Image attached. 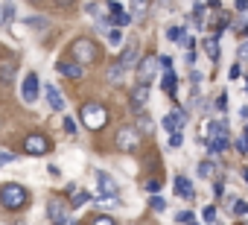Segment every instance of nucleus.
Returning <instances> with one entry per match:
<instances>
[{
    "label": "nucleus",
    "instance_id": "obj_35",
    "mask_svg": "<svg viewBox=\"0 0 248 225\" xmlns=\"http://www.w3.org/2000/svg\"><path fill=\"white\" fill-rule=\"evenodd\" d=\"M228 76H231V79H239V76H242V64H239V62H236V64H231Z\"/></svg>",
    "mask_w": 248,
    "mask_h": 225
},
{
    "label": "nucleus",
    "instance_id": "obj_41",
    "mask_svg": "<svg viewBox=\"0 0 248 225\" xmlns=\"http://www.w3.org/2000/svg\"><path fill=\"white\" fill-rule=\"evenodd\" d=\"M44 21H47V18H30V27H38V30H44V27H47Z\"/></svg>",
    "mask_w": 248,
    "mask_h": 225
},
{
    "label": "nucleus",
    "instance_id": "obj_30",
    "mask_svg": "<svg viewBox=\"0 0 248 225\" xmlns=\"http://www.w3.org/2000/svg\"><path fill=\"white\" fill-rule=\"evenodd\" d=\"M152 210H155V213H164V210H167V202H164L161 196H152Z\"/></svg>",
    "mask_w": 248,
    "mask_h": 225
},
{
    "label": "nucleus",
    "instance_id": "obj_42",
    "mask_svg": "<svg viewBox=\"0 0 248 225\" xmlns=\"http://www.w3.org/2000/svg\"><path fill=\"white\" fill-rule=\"evenodd\" d=\"M190 82L199 88V85H202V73H199V70H193V73H190Z\"/></svg>",
    "mask_w": 248,
    "mask_h": 225
},
{
    "label": "nucleus",
    "instance_id": "obj_39",
    "mask_svg": "<svg viewBox=\"0 0 248 225\" xmlns=\"http://www.w3.org/2000/svg\"><path fill=\"white\" fill-rule=\"evenodd\" d=\"M158 64H161L164 70H172V59H170V56H161V59H158Z\"/></svg>",
    "mask_w": 248,
    "mask_h": 225
},
{
    "label": "nucleus",
    "instance_id": "obj_26",
    "mask_svg": "<svg viewBox=\"0 0 248 225\" xmlns=\"http://www.w3.org/2000/svg\"><path fill=\"white\" fill-rule=\"evenodd\" d=\"M108 79H111V82H120V79H123V67H120V62H114V64L108 67Z\"/></svg>",
    "mask_w": 248,
    "mask_h": 225
},
{
    "label": "nucleus",
    "instance_id": "obj_36",
    "mask_svg": "<svg viewBox=\"0 0 248 225\" xmlns=\"http://www.w3.org/2000/svg\"><path fill=\"white\" fill-rule=\"evenodd\" d=\"M9 161H15V152H0V170H3Z\"/></svg>",
    "mask_w": 248,
    "mask_h": 225
},
{
    "label": "nucleus",
    "instance_id": "obj_23",
    "mask_svg": "<svg viewBox=\"0 0 248 225\" xmlns=\"http://www.w3.org/2000/svg\"><path fill=\"white\" fill-rule=\"evenodd\" d=\"M213 170H216V161H202L199 164V178H210Z\"/></svg>",
    "mask_w": 248,
    "mask_h": 225
},
{
    "label": "nucleus",
    "instance_id": "obj_51",
    "mask_svg": "<svg viewBox=\"0 0 248 225\" xmlns=\"http://www.w3.org/2000/svg\"><path fill=\"white\" fill-rule=\"evenodd\" d=\"M18 225H21V222H18Z\"/></svg>",
    "mask_w": 248,
    "mask_h": 225
},
{
    "label": "nucleus",
    "instance_id": "obj_13",
    "mask_svg": "<svg viewBox=\"0 0 248 225\" xmlns=\"http://www.w3.org/2000/svg\"><path fill=\"white\" fill-rule=\"evenodd\" d=\"M96 181H99V196L102 199H117V181L108 173H96Z\"/></svg>",
    "mask_w": 248,
    "mask_h": 225
},
{
    "label": "nucleus",
    "instance_id": "obj_48",
    "mask_svg": "<svg viewBox=\"0 0 248 225\" xmlns=\"http://www.w3.org/2000/svg\"><path fill=\"white\" fill-rule=\"evenodd\" d=\"M242 135H245V138H248V126H245V132H242Z\"/></svg>",
    "mask_w": 248,
    "mask_h": 225
},
{
    "label": "nucleus",
    "instance_id": "obj_8",
    "mask_svg": "<svg viewBox=\"0 0 248 225\" xmlns=\"http://www.w3.org/2000/svg\"><path fill=\"white\" fill-rule=\"evenodd\" d=\"M47 216L53 225H67V205L59 202V199H50L47 202Z\"/></svg>",
    "mask_w": 248,
    "mask_h": 225
},
{
    "label": "nucleus",
    "instance_id": "obj_9",
    "mask_svg": "<svg viewBox=\"0 0 248 225\" xmlns=\"http://www.w3.org/2000/svg\"><path fill=\"white\" fill-rule=\"evenodd\" d=\"M108 12H111V18H108V21H111L114 27H129V24L135 21V18H132V12H126L120 3H114V0H108Z\"/></svg>",
    "mask_w": 248,
    "mask_h": 225
},
{
    "label": "nucleus",
    "instance_id": "obj_28",
    "mask_svg": "<svg viewBox=\"0 0 248 225\" xmlns=\"http://www.w3.org/2000/svg\"><path fill=\"white\" fill-rule=\"evenodd\" d=\"M108 41H111V47H120L123 44V32L120 30H108Z\"/></svg>",
    "mask_w": 248,
    "mask_h": 225
},
{
    "label": "nucleus",
    "instance_id": "obj_40",
    "mask_svg": "<svg viewBox=\"0 0 248 225\" xmlns=\"http://www.w3.org/2000/svg\"><path fill=\"white\" fill-rule=\"evenodd\" d=\"M93 225H117V222H114L111 216H96V219H93Z\"/></svg>",
    "mask_w": 248,
    "mask_h": 225
},
{
    "label": "nucleus",
    "instance_id": "obj_38",
    "mask_svg": "<svg viewBox=\"0 0 248 225\" xmlns=\"http://www.w3.org/2000/svg\"><path fill=\"white\" fill-rule=\"evenodd\" d=\"M236 149H239L242 155H248V138H245V135H242V138L236 141Z\"/></svg>",
    "mask_w": 248,
    "mask_h": 225
},
{
    "label": "nucleus",
    "instance_id": "obj_2",
    "mask_svg": "<svg viewBox=\"0 0 248 225\" xmlns=\"http://www.w3.org/2000/svg\"><path fill=\"white\" fill-rule=\"evenodd\" d=\"M79 120H82L85 129L99 132V129H105V123H108V108H105L102 102H85V105L79 108Z\"/></svg>",
    "mask_w": 248,
    "mask_h": 225
},
{
    "label": "nucleus",
    "instance_id": "obj_45",
    "mask_svg": "<svg viewBox=\"0 0 248 225\" xmlns=\"http://www.w3.org/2000/svg\"><path fill=\"white\" fill-rule=\"evenodd\" d=\"M236 9H239V12H245V9H248V0H236Z\"/></svg>",
    "mask_w": 248,
    "mask_h": 225
},
{
    "label": "nucleus",
    "instance_id": "obj_33",
    "mask_svg": "<svg viewBox=\"0 0 248 225\" xmlns=\"http://www.w3.org/2000/svg\"><path fill=\"white\" fill-rule=\"evenodd\" d=\"M175 222H181V225H187V222H193V210H181V213L175 216Z\"/></svg>",
    "mask_w": 248,
    "mask_h": 225
},
{
    "label": "nucleus",
    "instance_id": "obj_6",
    "mask_svg": "<svg viewBox=\"0 0 248 225\" xmlns=\"http://www.w3.org/2000/svg\"><path fill=\"white\" fill-rule=\"evenodd\" d=\"M155 73H158V59L155 56H146V59L138 62V85H152Z\"/></svg>",
    "mask_w": 248,
    "mask_h": 225
},
{
    "label": "nucleus",
    "instance_id": "obj_1",
    "mask_svg": "<svg viewBox=\"0 0 248 225\" xmlns=\"http://www.w3.org/2000/svg\"><path fill=\"white\" fill-rule=\"evenodd\" d=\"M30 205V193L18 181H3L0 184V208L6 210H24Z\"/></svg>",
    "mask_w": 248,
    "mask_h": 225
},
{
    "label": "nucleus",
    "instance_id": "obj_49",
    "mask_svg": "<svg viewBox=\"0 0 248 225\" xmlns=\"http://www.w3.org/2000/svg\"><path fill=\"white\" fill-rule=\"evenodd\" d=\"M187 225H199V222H187Z\"/></svg>",
    "mask_w": 248,
    "mask_h": 225
},
{
    "label": "nucleus",
    "instance_id": "obj_3",
    "mask_svg": "<svg viewBox=\"0 0 248 225\" xmlns=\"http://www.w3.org/2000/svg\"><path fill=\"white\" fill-rule=\"evenodd\" d=\"M70 53H73V59H76L82 67H85V64H93L96 56H99V50H96V44H93L91 38H76L73 47H70Z\"/></svg>",
    "mask_w": 248,
    "mask_h": 225
},
{
    "label": "nucleus",
    "instance_id": "obj_22",
    "mask_svg": "<svg viewBox=\"0 0 248 225\" xmlns=\"http://www.w3.org/2000/svg\"><path fill=\"white\" fill-rule=\"evenodd\" d=\"M202 47H204V53H207L210 62H219V41H216V38H204Z\"/></svg>",
    "mask_w": 248,
    "mask_h": 225
},
{
    "label": "nucleus",
    "instance_id": "obj_10",
    "mask_svg": "<svg viewBox=\"0 0 248 225\" xmlns=\"http://www.w3.org/2000/svg\"><path fill=\"white\" fill-rule=\"evenodd\" d=\"M187 123V114H184V108H172L170 114L164 117V129L172 135V132H181V126Z\"/></svg>",
    "mask_w": 248,
    "mask_h": 225
},
{
    "label": "nucleus",
    "instance_id": "obj_5",
    "mask_svg": "<svg viewBox=\"0 0 248 225\" xmlns=\"http://www.w3.org/2000/svg\"><path fill=\"white\" fill-rule=\"evenodd\" d=\"M38 94H41V79H38L35 70H30V73L24 76V85H21V99H24L27 105H32V102L38 99Z\"/></svg>",
    "mask_w": 248,
    "mask_h": 225
},
{
    "label": "nucleus",
    "instance_id": "obj_37",
    "mask_svg": "<svg viewBox=\"0 0 248 225\" xmlns=\"http://www.w3.org/2000/svg\"><path fill=\"white\" fill-rule=\"evenodd\" d=\"M204 219H207V222H216V208H213V205L204 208Z\"/></svg>",
    "mask_w": 248,
    "mask_h": 225
},
{
    "label": "nucleus",
    "instance_id": "obj_44",
    "mask_svg": "<svg viewBox=\"0 0 248 225\" xmlns=\"http://www.w3.org/2000/svg\"><path fill=\"white\" fill-rule=\"evenodd\" d=\"M239 117H242V123H248V105H242V108H239Z\"/></svg>",
    "mask_w": 248,
    "mask_h": 225
},
{
    "label": "nucleus",
    "instance_id": "obj_11",
    "mask_svg": "<svg viewBox=\"0 0 248 225\" xmlns=\"http://www.w3.org/2000/svg\"><path fill=\"white\" fill-rule=\"evenodd\" d=\"M138 56H140V44H138V41H132L126 50H123V56H120V67H123V70L138 67Z\"/></svg>",
    "mask_w": 248,
    "mask_h": 225
},
{
    "label": "nucleus",
    "instance_id": "obj_19",
    "mask_svg": "<svg viewBox=\"0 0 248 225\" xmlns=\"http://www.w3.org/2000/svg\"><path fill=\"white\" fill-rule=\"evenodd\" d=\"M12 18H15V3L12 0H0V27L9 24Z\"/></svg>",
    "mask_w": 248,
    "mask_h": 225
},
{
    "label": "nucleus",
    "instance_id": "obj_15",
    "mask_svg": "<svg viewBox=\"0 0 248 225\" xmlns=\"http://www.w3.org/2000/svg\"><path fill=\"white\" fill-rule=\"evenodd\" d=\"M44 94H47V102H50V108H53V111H64V96L59 94V88H56V85H47V88H44Z\"/></svg>",
    "mask_w": 248,
    "mask_h": 225
},
{
    "label": "nucleus",
    "instance_id": "obj_46",
    "mask_svg": "<svg viewBox=\"0 0 248 225\" xmlns=\"http://www.w3.org/2000/svg\"><path fill=\"white\" fill-rule=\"evenodd\" d=\"M239 59H248V44H242V47H239Z\"/></svg>",
    "mask_w": 248,
    "mask_h": 225
},
{
    "label": "nucleus",
    "instance_id": "obj_29",
    "mask_svg": "<svg viewBox=\"0 0 248 225\" xmlns=\"http://www.w3.org/2000/svg\"><path fill=\"white\" fill-rule=\"evenodd\" d=\"M158 190H161V181H158V178H149V181H146V193H149V196H158Z\"/></svg>",
    "mask_w": 248,
    "mask_h": 225
},
{
    "label": "nucleus",
    "instance_id": "obj_47",
    "mask_svg": "<svg viewBox=\"0 0 248 225\" xmlns=\"http://www.w3.org/2000/svg\"><path fill=\"white\" fill-rule=\"evenodd\" d=\"M73 0H56V6H70Z\"/></svg>",
    "mask_w": 248,
    "mask_h": 225
},
{
    "label": "nucleus",
    "instance_id": "obj_43",
    "mask_svg": "<svg viewBox=\"0 0 248 225\" xmlns=\"http://www.w3.org/2000/svg\"><path fill=\"white\" fill-rule=\"evenodd\" d=\"M64 132H67V135H76V123H73V120H64Z\"/></svg>",
    "mask_w": 248,
    "mask_h": 225
},
{
    "label": "nucleus",
    "instance_id": "obj_17",
    "mask_svg": "<svg viewBox=\"0 0 248 225\" xmlns=\"http://www.w3.org/2000/svg\"><path fill=\"white\" fill-rule=\"evenodd\" d=\"M175 196L181 199H193V184L187 176H175Z\"/></svg>",
    "mask_w": 248,
    "mask_h": 225
},
{
    "label": "nucleus",
    "instance_id": "obj_16",
    "mask_svg": "<svg viewBox=\"0 0 248 225\" xmlns=\"http://www.w3.org/2000/svg\"><path fill=\"white\" fill-rule=\"evenodd\" d=\"M67 190H70V208H82L85 202H91V193L88 190H79L76 184H67Z\"/></svg>",
    "mask_w": 248,
    "mask_h": 225
},
{
    "label": "nucleus",
    "instance_id": "obj_14",
    "mask_svg": "<svg viewBox=\"0 0 248 225\" xmlns=\"http://www.w3.org/2000/svg\"><path fill=\"white\" fill-rule=\"evenodd\" d=\"M56 70H59L62 76H67V79H82V76H85V67H82L79 62H59Z\"/></svg>",
    "mask_w": 248,
    "mask_h": 225
},
{
    "label": "nucleus",
    "instance_id": "obj_7",
    "mask_svg": "<svg viewBox=\"0 0 248 225\" xmlns=\"http://www.w3.org/2000/svg\"><path fill=\"white\" fill-rule=\"evenodd\" d=\"M24 152H27V155H47V152H50V141H47L44 135H30V138L24 141Z\"/></svg>",
    "mask_w": 248,
    "mask_h": 225
},
{
    "label": "nucleus",
    "instance_id": "obj_31",
    "mask_svg": "<svg viewBox=\"0 0 248 225\" xmlns=\"http://www.w3.org/2000/svg\"><path fill=\"white\" fill-rule=\"evenodd\" d=\"M181 144H184V135H181V132H172V135H170V146H172V149H178Z\"/></svg>",
    "mask_w": 248,
    "mask_h": 225
},
{
    "label": "nucleus",
    "instance_id": "obj_25",
    "mask_svg": "<svg viewBox=\"0 0 248 225\" xmlns=\"http://www.w3.org/2000/svg\"><path fill=\"white\" fill-rule=\"evenodd\" d=\"M193 24H196V27H202V24H204V6H202V3H196V6H193Z\"/></svg>",
    "mask_w": 248,
    "mask_h": 225
},
{
    "label": "nucleus",
    "instance_id": "obj_32",
    "mask_svg": "<svg viewBox=\"0 0 248 225\" xmlns=\"http://www.w3.org/2000/svg\"><path fill=\"white\" fill-rule=\"evenodd\" d=\"M216 108H219L222 114H225V108H228V94H225V91H222V94L216 96Z\"/></svg>",
    "mask_w": 248,
    "mask_h": 225
},
{
    "label": "nucleus",
    "instance_id": "obj_4",
    "mask_svg": "<svg viewBox=\"0 0 248 225\" xmlns=\"http://www.w3.org/2000/svg\"><path fill=\"white\" fill-rule=\"evenodd\" d=\"M114 144H117V149H123V152L138 149V146H140V129H138V126H123V129L117 132Z\"/></svg>",
    "mask_w": 248,
    "mask_h": 225
},
{
    "label": "nucleus",
    "instance_id": "obj_18",
    "mask_svg": "<svg viewBox=\"0 0 248 225\" xmlns=\"http://www.w3.org/2000/svg\"><path fill=\"white\" fill-rule=\"evenodd\" d=\"M161 88H164V94H167V96H172V94H175V88H178V76H175V70H164Z\"/></svg>",
    "mask_w": 248,
    "mask_h": 225
},
{
    "label": "nucleus",
    "instance_id": "obj_34",
    "mask_svg": "<svg viewBox=\"0 0 248 225\" xmlns=\"http://www.w3.org/2000/svg\"><path fill=\"white\" fill-rule=\"evenodd\" d=\"M231 210H233L236 216H242V213L248 216V205H245V202H233V208H231Z\"/></svg>",
    "mask_w": 248,
    "mask_h": 225
},
{
    "label": "nucleus",
    "instance_id": "obj_21",
    "mask_svg": "<svg viewBox=\"0 0 248 225\" xmlns=\"http://www.w3.org/2000/svg\"><path fill=\"white\" fill-rule=\"evenodd\" d=\"M149 12V0H132V18L135 21H143Z\"/></svg>",
    "mask_w": 248,
    "mask_h": 225
},
{
    "label": "nucleus",
    "instance_id": "obj_27",
    "mask_svg": "<svg viewBox=\"0 0 248 225\" xmlns=\"http://www.w3.org/2000/svg\"><path fill=\"white\" fill-rule=\"evenodd\" d=\"M12 76H15L12 64H0V82H12Z\"/></svg>",
    "mask_w": 248,
    "mask_h": 225
},
{
    "label": "nucleus",
    "instance_id": "obj_12",
    "mask_svg": "<svg viewBox=\"0 0 248 225\" xmlns=\"http://www.w3.org/2000/svg\"><path fill=\"white\" fill-rule=\"evenodd\" d=\"M149 94H152L149 85H135V88H132V96H129L132 108H135V111H143V105L149 102Z\"/></svg>",
    "mask_w": 248,
    "mask_h": 225
},
{
    "label": "nucleus",
    "instance_id": "obj_24",
    "mask_svg": "<svg viewBox=\"0 0 248 225\" xmlns=\"http://www.w3.org/2000/svg\"><path fill=\"white\" fill-rule=\"evenodd\" d=\"M167 38H170V41H184V38H187V35H184V27H178V24L170 27V30H167Z\"/></svg>",
    "mask_w": 248,
    "mask_h": 225
},
{
    "label": "nucleus",
    "instance_id": "obj_50",
    "mask_svg": "<svg viewBox=\"0 0 248 225\" xmlns=\"http://www.w3.org/2000/svg\"><path fill=\"white\" fill-rule=\"evenodd\" d=\"M210 225H219V222H210Z\"/></svg>",
    "mask_w": 248,
    "mask_h": 225
},
{
    "label": "nucleus",
    "instance_id": "obj_20",
    "mask_svg": "<svg viewBox=\"0 0 248 225\" xmlns=\"http://www.w3.org/2000/svg\"><path fill=\"white\" fill-rule=\"evenodd\" d=\"M138 129H140V135H152L155 132V120L149 114H143V111H138Z\"/></svg>",
    "mask_w": 248,
    "mask_h": 225
}]
</instances>
